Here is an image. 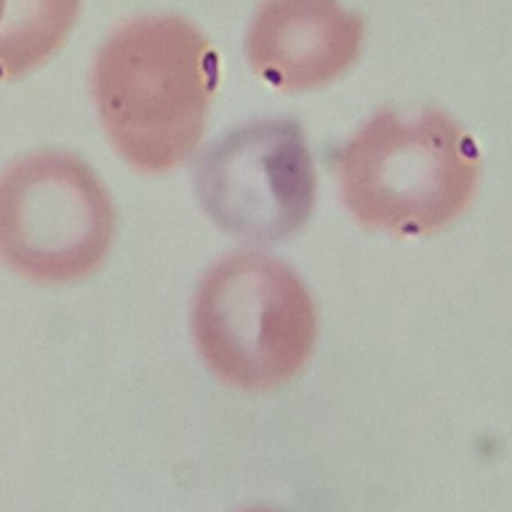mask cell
<instances>
[{"instance_id": "6da1fadb", "label": "cell", "mask_w": 512, "mask_h": 512, "mask_svg": "<svg viewBox=\"0 0 512 512\" xmlns=\"http://www.w3.org/2000/svg\"><path fill=\"white\" fill-rule=\"evenodd\" d=\"M92 98L108 142L138 172L160 174L198 148L218 84V56L186 18L120 24L92 66Z\"/></svg>"}, {"instance_id": "7a4b0ae2", "label": "cell", "mask_w": 512, "mask_h": 512, "mask_svg": "<svg viewBox=\"0 0 512 512\" xmlns=\"http://www.w3.org/2000/svg\"><path fill=\"white\" fill-rule=\"evenodd\" d=\"M336 174L342 202L362 226L418 236L468 208L480 156L474 140L438 108L412 118L380 110L346 142Z\"/></svg>"}, {"instance_id": "3957f363", "label": "cell", "mask_w": 512, "mask_h": 512, "mask_svg": "<svg viewBox=\"0 0 512 512\" xmlns=\"http://www.w3.org/2000/svg\"><path fill=\"white\" fill-rule=\"evenodd\" d=\"M192 334L210 370L230 386L268 390L310 358L314 302L280 260L240 250L214 264L192 302Z\"/></svg>"}, {"instance_id": "277c9868", "label": "cell", "mask_w": 512, "mask_h": 512, "mask_svg": "<svg viewBox=\"0 0 512 512\" xmlns=\"http://www.w3.org/2000/svg\"><path fill=\"white\" fill-rule=\"evenodd\" d=\"M114 206L76 154L40 150L0 174V260L42 284L90 276L114 238Z\"/></svg>"}, {"instance_id": "5b68a950", "label": "cell", "mask_w": 512, "mask_h": 512, "mask_svg": "<svg viewBox=\"0 0 512 512\" xmlns=\"http://www.w3.org/2000/svg\"><path fill=\"white\" fill-rule=\"evenodd\" d=\"M194 190L206 214L250 240L298 230L316 198L306 136L294 120H260L212 142L194 166Z\"/></svg>"}, {"instance_id": "8992f818", "label": "cell", "mask_w": 512, "mask_h": 512, "mask_svg": "<svg viewBox=\"0 0 512 512\" xmlns=\"http://www.w3.org/2000/svg\"><path fill=\"white\" fill-rule=\"evenodd\" d=\"M360 16L338 0H264L246 30L254 74L282 92H306L340 78L358 60Z\"/></svg>"}, {"instance_id": "52a82bcc", "label": "cell", "mask_w": 512, "mask_h": 512, "mask_svg": "<svg viewBox=\"0 0 512 512\" xmlns=\"http://www.w3.org/2000/svg\"><path fill=\"white\" fill-rule=\"evenodd\" d=\"M82 0H6L0 20V80L42 66L66 40Z\"/></svg>"}, {"instance_id": "ba28073f", "label": "cell", "mask_w": 512, "mask_h": 512, "mask_svg": "<svg viewBox=\"0 0 512 512\" xmlns=\"http://www.w3.org/2000/svg\"><path fill=\"white\" fill-rule=\"evenodd\" d=\"M244 512H276V510H268V508H250V510H244Z\"/></svg>"}, {"instance_id": "9c48e42d", "label": "cell", "mask_w": 512, "mask_h": 512, "mask_svg": "<svg viewBox=\"0 0 512 512\" xmlns=\"http://www.w3.org/2000/svg\"><path fill=\"white\" fill-rule=\"evenodd\" d=\"M4 6H6V0H0V20H2V14H4Z\"/></svg>"}]
</instances>
